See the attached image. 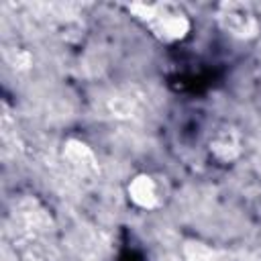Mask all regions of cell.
<instances>
[{
    "instance_id": "5",
    "label": "cell",
    "mask_w": 261,
    "mask_h": 261,
    "mask_svg": "<svg viewBox=\"0 0 261 261\" xmlns=\"http://www.w3.org/2000/svg\"><path fill=\"white\" fill-rule=\"evenodd\" d=\"M208 153L210 157L220 163V165H232L241 159L243 151H245V139H243V133L232 126V124H224V126H218L210 139H208Z\"/></svg>"
},
{
    "instance_id": "1",
    "label": "cell",
    "mask_w": 261,
    "mask_h": 261,
    "mask_svg": "<svg viewBox=\"0 0 261 261\" xmlns=\"http://www.w3.org/2000/svg\"><path fill=\"white\" fill-rule=\"evenodd\" d=\"M124 8L133 20L165 45L184 43L194 31L190 12L175 2H130Z\"/></svg>"
},
{
    "instance_id": "7",
    "label": "cell",
    "mask_w": 261,
    "mask_h": 261,
    "mask_svg": "<svg viewBox=\"0 0 261 261\" xmlns=\"http://www.w3.org/2000/svg\"><path fill=\"white\" fill-rule=\"evenodd\" d=\"M6 63L14 69V71H27L33 65V55L29 49L24 47H14V49H6L4 53Z\"/></svg>"
},
{
    "instance_id": "2",
    "label": "cell",
    "mask_w": 261,
    "mask_h": 261,
    "mask_svg": "<svg viewBox=\"0 0 261 261\" xmlns=\"http://www.w3.org/2000/svg\"><path fill=\"white\" fill-rule=\"evenodd\" d=\"M216 24L237 41H253L261 35V18L257 10L247 2H220L214 6Z\"/></svg>"
},
{
    "instance_id": "4",
    "label": "cell",
    "mask_w": 261,
    "mask_h": 261,
    "mask_svg": "<svg viewBox=\"0 0 261 261\" xmlns=\"http://www.w3.org/2000/svg\"><path fill=\"white\" fill-rule=\"evenodd\" d=\"M124 194L130 206H135L141 212H155L163 206V186L149 171H139L133 177H128Z\"/></svg>"
},
{
    "instance_id": "6",
    "label": "cell",
    "mask_w": 261,
    "mask_h": 261,
    "mask_svg": "<svg viewBox=\"0 0 261 261\" xmlns=\"http://www.w3.org/2000/svg\"><path fill=\"white\" fill-rule=\"evenodd\" d=\"M108 110H110V116L114 118L130 120L141 112V96L135 92H120L114 98H110Z\"/></svg>"
},
{
    "instance_id": "3",
    "label": "cell",
    "mask_w": 261,
    "mask_h": 261,
    "mask_svg": "<svg viewBox=\"0 0 261 261\" xmlns=\"http://www.w3.org/2000/svg\"><path fill=\"white\" fill-rule=\"evenodd\" d=\"M61 161L71 175L84 181H92L100 175V159L90 143L77 137H67L61 143Z\"/></svg>"
}]
</instances>
